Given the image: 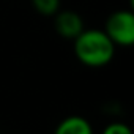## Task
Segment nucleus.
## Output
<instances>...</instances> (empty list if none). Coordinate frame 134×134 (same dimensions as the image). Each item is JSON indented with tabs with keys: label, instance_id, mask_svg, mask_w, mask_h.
Segmentation results:
<instances>
[{
	"label": "nucleus",
	"instance_id": "obj_5",
	"mask_svg": "<svg viewBox=\"0 0 134 134\" xmlns=\"http://www.w3.org/2000/svg\"><path fill=\"white\" fill-rule=\"evenodd\" d=\"M33 8L43 16H54L60 10V0H32Z\"/></svg>",
	"mask_w": 134,
	"mask_h": 134
},
{
	"label": "nucleus",
	"instance_id": "obj_4",
	"mask_svg": "<svg viewBox=\"0 0 134 134\" xmlns=\"http://www.w3.org/2000/svg\"><path fill=\"white\" fill-rule=\"evenodd\" d=\"M54 134H93V128L87 118L81 115H70L57 125Z\"/></svg>",
	"mask_w": 134,
	"mask_h": 134
},
{
	"label": "nucleus",
	"instance_id": "obj_1",
	"mask_svg": "<svg viewBox=\"0 0 134 134\" xmlns=\"http://www.w3.org/2000/svg\"><path fill=\"white\" fill-rule=\"evenodd\" d=\"M74 54L82 65L90 68H101L112 62L115 44L104 30L84 29L74 38Z\"/></svg>",
	"mask_w": 134,
	"mask_h": 134
},
{
	"label": "nucleus",
	"instance_id": "obj_3",
	"mask_svg": "<svg viewBox=\"0 0 134 134\" xmlns=\"http://www.w3.org/2000/svg\"><path fill=\"white\" fill-rule=\"evenodd\" d=\"M54 16H55L54 18L55 32L66 40H74L84 30V21L76 11H71V10L60 11L58 10Z\"/></svg>",
	"mask_w": 134,
	"mask_h": 134
},
{
	"label": "nucleus",
	"instance_id": "obj_6",
	"mask_svg": "<svg viewBox=\"0 0 134 134\" xmlns=\"http://www.w3.org/2000/svg\"><path fill=\"white\" fill-rule=\"evenodd\" d=\"M101 134H132V131L123 121H112L103 129Z\"/></svg>",
	"mask_w": 134,
	"mask_h": 134
},
{
	"label": "nucleus",
	"instance_id": "obj_2",
	"mask_svg": "<svg viewBox=\"0 0 134 134\" xmlns=\"http://www.w3.org/2000/svg\"><path fill=\"white\" fill-rule=\"evenodd\" d=\"M104 33L115 46L129 47L134 44V14L126 10L112 13L104 24Z\"/></svg>",
	"mask_w": 134,
	"mask_h": 134
}]
</instances>
